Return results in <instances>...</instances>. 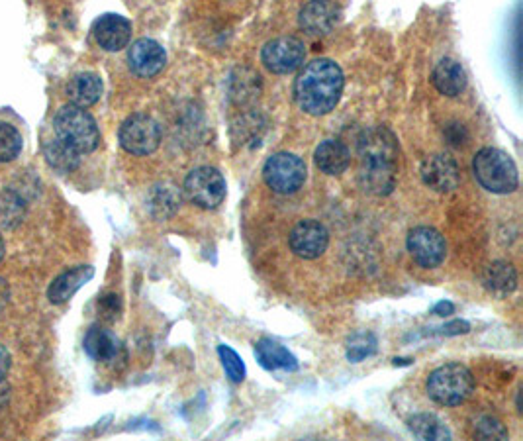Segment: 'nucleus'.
Masks as SVG:
<instances>
[{"label": "nucleus", "mask_w": 523, "mask_h": 441, "mask_svg": "<svg viewBox=\"0 0 523 441\" xmlns=\"http://www.w3.org/2000/svg\"><path fill=\"white\" fill-rule=\"evenodd\" d=\"M406 245L412 259L424 269L439 267L447 255L445 238L441 236V232H437L431 226H418L410 230Z\"/></svg>", "instance_id": "obj_9"}, {"label": "nucleus", "mask_w": 523, "mask_h": 441, "mask_svg": "<svg viewBox=\"0 0 523 441\" xmlns=\"http://www.w3.org/2000/svg\"><path fill=\"white\" fill-rule=\"evenodd\" d=\"M482 285L488 293L508 296L518 289V273L508 261H494L484 269Z\"/></svg>", "instance_id": "obj_19"}, {"label": "nucleus", "mask_w": 523, "mask_h": 441, "mask_svg": "<svg viewBox=\"0 0 523 441\" xmlns=\"http://www.w3.org/2000/svg\"><path fill=\"white\" fill-rule=\"evenodd\" d=\"M426 391L441 406H459L475 391V377L469 367L447 363L429 373Z\"/></svg>", "instance_id": "obj_3"}, {"label": "nucleus", "mask_w": 523, "mask_h": 441, "mask_svg": "<svg viewBox=\"0 0 523 441\" xmlns=\"http://www.w3.org/2000/svg\"><path fill=\"white\" fill-rule=\"evenodd\" d=\"M2 257H4V242H2V238H0V261H2Z\"/></svg>", "instance_id": "obj_37"}, {"label": "nucleus", "mask_w": 523, "mask_h": 441, "mask_svg": "<svg viewBox=\"0 0 523 441\" xmlns=\"http://www.w3.org/2000/svg\"><path fill=\"white\" fill-rule=\"evenodd\" d=\"M469 332H471V324L465 322V320H453V322H449V324H445V326H441V328L437 330V334L447 336V338H451V336H461V334H469Z\"/></svg>", "instance_id": "obj_32"}, {"label": "nucleus", "mask_w": 523, "mask_h": 441, "mask_svg": "<svg viewBox=\"0 0 523 441\" xmlns=\"http://www.w3.org/2000/svg\"><path fill=\"white\" fill-rule=\"evenodd\" d=\"M100 310L110 318H114L118 312H120V296L118 294H106V296H102V300H100Z\"/></svg>", "instance_id": "obj_33"}, {"label": "nucleus", "mask_w": 523, "mask_h": 441, "mask_svg": "<svg viewBox=\"0 0 523 441\" xmlns=\"http://www.w3.org/2000/svg\"><path fill=\"white\" fill-rule=\"evenodd\" d=\"M26 216V204L16 193H2L0 195V228L12 230L16 228Z\"/></svg>", "instance_id": "obj_26"}, {"label": "nucleus", "mask_w": 523, "mask_h": 441, "mask_svg": "<svg viewBox=\"0 0 523 441\" xmlns=\"http://www.w3.org/2000/svg\"><path fill=\"white\" fill-rule=\"evenodd\" d=\"M475 438L478 440H508L506 426L494 416H480L475 422Z\"/></svg>", "instance_id": "obj_29"}, {"label": "nucleus", "mask_w": 523, "mask_h": 441, "mask_svg": "<svg viewBox=\"0 0 523 441\" xmlns=\"http://www.w3.org/2000/svg\"><path fill=\"white\" fill-rule=\"evenodd\" d=\"M359 183H361V189L369 195H390L396 187V165L363 161L361 171H359Z\"/></svg>", "instance_id": "obj_16"}, {"label": "nucleus", "mask_w": 523, "mask_h": 441, "mask_svg": "<svg viewBox=\"0 0 523 441\" xmlns=\"http://www.w3.org/2000/svg\"><path fill=\"white\" fill-rule=\"evenodd\" d=\"M102 97V81L96 73H79L67 83V98L79 108H89Z\"/></svg>", "instance_id": "obj_22"}, {"label": "nucleus", "mask_w": 523, "mask_h": 441, "mask_svg": "<svg viewBox=\"0 0 523 441\" xmlns=\"http://www.w3.org/2000/svg\"><path fill=\"white\" fill-rule=\"evenodd\" d=\"M357 147H359L361 161H377V163H392V165H396L398 155H400L398 138L386 126L367 128L359 136Z\"/></svg>", "instance_id": "obj_11"}, {"label": "nucleus", "mask_w": 523, "mask_h": 441, "mask_svg": "<svg viewBox=\"0 0 523 441\" xmlns=\"http://www.w3.org/2000/svg\"><path fill=\"white\" fill-rule=\"evenodd\" d=\"M85 351L89 353V357H93L95 361H114L120 353V340L106 328L100 326H93L87 336H85Z\"/></svg>", "instance_id": "obj_23"}, {"label": "nucleus", "mask_w": 523, "mask_h": 441, "mask_svg": "<svg viewBox=\"0 0 523 441\" xmlns=\"http://www.w3.org/2000/svg\"><path fill=\"white\" fill-rule=\"evenodd\" d=\"M288 245L302 259H318L330 245V232L318 220H302L292 228Z\"/></svg>", "instance_id": "obj_10"}, {"label": "nucleus", "mask_w": 523, "mask_h": 441, "mask_svg": "<svg viewBox=\"0 0 523 441\" xmlns=\"http://www.w3.org/2000/svg\"><path fill=\"white\" fill-rule=\"evenodd\" d=\"M306 59V46L296 36H281L265 44L261 51L263 65L275 75H288L296 71Z\"/></svg>", "instance_id": "obj_8"}, {"label": "nucleus", "mask_w": 523, "mask_h": 441, "mask_svg": "<svg viewBox=\"0 0 523 441\" xmlns=\"http://www.w3.org/2000/svg\"><path fill=\"white\" fill-rule=\"evenodd\" d=\"M314 161L318 169L326 175H341L347 171L351 163V153L349 149L343 146L337 140H326L320 146L316 147Z\"/></svg>", "instance_id": "obj_21"}, {"label": "nucleus", "mask_w": 523, "mask_h": 441, "mask_svg": "<svg viewBox=\"0 0 523 441\" xmlns=\"http://www.w3.org/2000/svg\"><path fill=\"white\" fill-rule=\"evenodd\" d=\"M453 312H455V304L449 302V300H441V302H437V304L433 306V314H435V316H441V318L451 316Z\"/></svg>", "instance_id": "obj_34"}, {"label": "nucleus", "mask_w": 523, "mask_h": 441, "mask_svg": "<svg viewBox=\"0 0 523 441\" xmlns=\"http://www.w3.org/2000/svg\"><path fill=\"white\" fill-rule=\"evenodd\" d=\"M22 151V136L20 132L10 126L0 122V163H10L14 161Z\"/></svg>", "instance_id": "obj_27"}, {"label": "nucleus", "mask_w": 523, "mask_h": 441, "mask_svg": "<svg viewBox=\"0 0 523 441\" xmlns=\"http://www.w3.org/2000/svg\"><path fill=\"white\" fill-rule=\"evenodd\" d=\"M377 353V338L373 334H355L347 343V359L359 363Z\"/></svg>", "instance_id": "obj_28"}, {"label": "nucleus", "mask_w": 523, "mask_h": 441, "mask_svg": "<svg viewBox=\"0 0 523 441\" xmlns=\"http://www.w3.org/2000/svg\"><path fill=\"white\" fill-rule=\"evenodd\" d=\"M218 355L222 361V367L226 371V375L234 381V383H241L245 379V363L239 357L238 353L230 347V345H220L218 347Z\"/></svg>", "instance_id": "obj_30"}, {"label": "nucleus", "mask_w": 523, "mask_h": 441, "mask_svg": "<svg viewBox=\"0 0 523 441\" xmlns=\"http://www.w3.org/2000/svg\"><path fill=\"white\" fill-rule=\"evenodd\" d=\"M155 195H157V198L153 200L151 206H153V212L157 216H161V218H167V216L175 214L177 208L181 206V196L177 195V191L173 187L171 189H163V191H161V187H157Z\"/></svg>", "instance_id": "obj_31"}, {"label": "nucleus", "mask_w": 523, "mask_h": 441, "mask_svg": "<svg viewBox=\"0 0 523 441\" xmlns=\"http://www.w3.org/2000/svg\"><path fill=\"white\" fill-rule=\"evenodd\" d=\"M8 369H10V353L6 351L4 345H0V381H4Z\"/></svg>", "instance_id": "obj_35"}, {"label": "nucleus", "mask_w": 523, "mask_h": 441, "mask_svg": "<svg viewBox=\"0 0 523 441\" xmlns=\"http://www.w3.org/2000/svg\"><path fill=\"white\" fill-rule=\"evenodd\" d=\"M345 87L341 67L332 59L310 61L294 81V100L310 116L330 114Z\"/></svg>", "instance_id": "obj_1"}, {"label": "nucleus", "mask_w": 523, "mask_h": 441, "mask_svg": "<svg viewBox=\"0 0 523 441\" xmlns=\"http://www.w3.org/2000/svg\"><path fill=\"white\" fill-rule=\"evenodd\" d=\"M431 83L443 97H459L467 89V73L455 59H443L433 69Z\"/></svg>", "instance_id": "obj_17"}, {"label": "nucleus", "mask_w": 523, "mask_h": 441, "mask_svg": "<svg viewBox=\"0 0 523 441\" xmlns=\"http://www.w3.org/2000/svg\"><path fill=\"white\" fill-rule=\"evenodd\" d=\"M424 185L435 193H451L459 185V167L453 157L435 153L429 155L420 169Z\"/></svg>", "instance_id": "obj_12"}, {"label": "nucleus", "mask_w": 523, "mask_h": 441, "mask_svg": "<svg viewBox=\"0 0 523 441\" xmlns=\"http://www.w3.org/2000/svg\"><path fill=\"white\" fill-rule=\"evenodd\" d=\"M306 163L288 151L275 153L263 167V179L273 193L292 195L306 183Z\"/></svg>", "instance_id": "obj_5"}, {"label": "nucleus", "mask_w": 523, "mask_h": 441, "mask_svg": "<svg viewBox=\"0 0 523 441\" xmlns=\"http://www.w3.org/2000/svg\"><path fill=\"white\" fill-rule=\"evenodd\" d=\"M46 161L59 173H71L79 167L81 153L65 144L63 140L55 138L46 146Z\"/></svg>", "instance_id": "obj_25"}, {"label": "nucleus", "mask_w": 523, "mask_h": 441, "mask_svg": "<svg viewBox=\"0 0 523 441\" xmlns=\"http://www.w3.org/2000/svg\"><path fill=\"white\" fill-rule=\"evenodd\" d=\"M339 8L333 0H310L300 10V28L310 36H324L337 24Z\"/></svg>", "instance_id": "obj_14"}, {"label": "nucleus", "mask_w": 523, "mask_h": 441, "mask_svg": "<svg viewBox=\"0 0 523 441\" xmlns=\"http://www.w3.org/2000/svg\"><path fill=\"white\" fill-rule=\"evenodd\" d=\"M95 277V269L91 265H81L75 269L65 271L59 275L51 287H49L48 298L53 304H63L67 302L73 294L77 293L81 287H85L91 279Z\"/></svg>", "instance_id": "obj_18"}, {"label": "nucleus", "mask_w": 523, "mask_h": 441, "mask_svg": "<svg viewBox=\"0 0 523 441\" xmlns=\"http://www.w3.org/2000/svg\"><path fill=\"white\" fill-rule=\"evenodd\" d=\"M165 63H167L165 49L161 44H157L155 40H149V38H142V40L134 42L128 51V65H130L132 73L142 79H151V77L159 75L163 71Z\"/></svg>", "instance_id": "obj_13"}, {"label": "nucleus", "mask_w": 523, "mask_h": 441, "mask_svg": "<svg viewBox=\"0 0 523 441\" xmlns=\"http://www.w3.org/2000/svg\"><path fill=\"white\" fill-rule=\"evenodd\" d=\"M476 181L494 195H510L520 185V173L516 161L498 147H484L473 161Z\"/></svg>", "instance_id": "obj_2"}, {"label": "nucleus", "mask_w": 523, "mask_h": 441, "mask_svg": "<svg viewBox=\"0 0 523 441\" xmlns=\"http://www.w3.org/2000/svg\"><path fill=\"white\" fill-rule=\"evenodd\" d=\"M53 130L59 140L77 149L79 153H91L100 144V132L95 118L75 104L63 106L53 118Z\"/></svg>", "instance_id": "obj_4"}, {"label": "nucleus", "mask_w": 523, "mask_h": 441, "mask_svg": "<svg viewBox=\"0 0 523 441\" xmlns=\"http://www.w3.org/2000/svg\"><path fill=\"white\" fill-rule=\"evenodd\" d=\"M408 428H410V432L418 440L449 441L453 438L451 430L435 414H416V416H412L408 420Z\"/></svg>", "instance_id": "obj_24"}, {"label": "nucleus", "mask_w": 523, "mask_h": 441, "mask_svg": "<svg viewBox=\"0 0 523 441\" xmlns=\"http://www.w3.org/2000/svg\"><path fill=\"white\" fill-rule=\"evenodd\" d=\"M183 191L192 204L204 210L218 208L226 200V193H228L224 175L208 165L192 169L185 179Z\"/></svg>", "instance_id": "obj_6"}, {"label": "nucleus", "mask_w": 523, "mask_h": 441, "mask_svg": "<svg viewBox=\"0 0 523 441\" xmlns=\"http://www.w3.org/2000/svg\"><path fill=\"white\" fill-rule=\"evenodd\" d=\"M95 40L106 51L128 48L132 40V24L120 14H104L95 22Z\"/></svg>", "instance_id": "obj_15"}, {"label": "nucleus", "mask_w": 523, "mask_h": 441, "mask_svg": "<svg viewBox=\"0 0 523 441\" xmlns=\"http://www.w3.org/2000/svg\"><path fill=\"white\" fill-rule=\"evenodd\" d=\"M118 138L128 153L149 155L161 144V128L147 114H132L122 122Z\"/></svg>", "instance_id": "obj_7"}, {"label": "nucleus", "mask_w": 523, "mask_h": 441, "mask_svg": "<svg viewBox=\"0 0 523 441\" xmlns=\"http://www.w3.org/2000/svg\"><path fill=\"white\" fill-rule=\"evenodd\" d=\"M255 355L261 367L267 371H296L298 369V359L286 349L285 345L273 342L269 338L255 343Z\"/></svg>", "instance_id": "obj_20"}, {"label": "nucleus", "mask_w": 523, "mask_h": 441, "mask_svg": "<svg viewBox=\"0 0 523 441\" xmlns=\"http://www.w3.org/2000/svg\"><path fill=\"white\" fill-rule=\"evenodd\" d=\"M394 365H410V359H394Z\"/></svg>", "instance_id": "obj_36"}]
</instances>
